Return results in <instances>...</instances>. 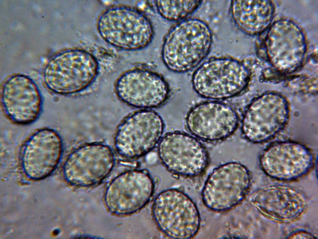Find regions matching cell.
Returning a JSON list of instances; mask_svg holds the SVG:
<instances>
[{
	"mask_svg": "<svg viewBox=\"0 0 318 239\" xmlns=\"http://www.w3.org/2000/svg\"><path fill=\"white\" fill-rule=\"evenodd\" d=\"M289 238L311 239L315 238L312 235L306 232H299L291 236Z\"/></svg>",
	"mask_w": 318,
	"mask_h": 239,
	"instance_id": "obj_20",
	"label": "cell"
},
{
	"mask_svg": "<svg viewBox=\"0 0 318 239\" xmlns=\"http://www.w3.org/2000/svg\"><path fill=\"white\" fill-rule=\"evenodd\" d=\"M249 71L244 64L225 58L210 60L193 73V88L202 97L212 100L226 99L241 94L249 80Z\"/></svg>",
	"mask_w": 318,
	"mask_h": 239,
	"instance_id": "obj_3",
	"label": "cell"
},
{
	"mask_svg": "<svg viewBox=\"0 0 318 239\" xmlns=\"http://www.w3.org/2000/svg\"><path fill=\"white\" fill-rule=\"evenodd\" d=\"M98 65L95 59L85 51H67L49 63L44 73L45 83L51 90L63 94L84 89L93 81Z\"/></svg>",
	"mask_w": 318,
	"mask_h": 239,
	"instance_id": "obj_7",
	"label": "cell"
},
{
	"mask_svg": "<svg viewBox=\"0 0 318 239\" xmlns=\"http://www.w3.org/2000/svg\"><path fill=\"white\" fill-rule=\"evenodd\" d=\"M98 31L106 42L129 50H139L151 42L153 27L149 19L140 10L127 6L111 7L100 16Z\"/></svg>",
	"mask_w": 318,
	"mask_h": 239,
	"instance_id": "obj_2",
	"label": "cell"
},
{
	"mask_svg": "<svg viewBox=\"0 0 318 239\" xmlns=\"http://www.w3.org/2000/svg\"><path fill=\"white\" fill-rule=\"evenodd\" d=\"M157 10L165 19L172 21H182L194 12L202 1L158 0L154 1Z\"/></svg>",
	"mask_w": 318,
	"mask_h": 239,
	"instance_id": "obj_19",
	"label": "cell"
},
{
	"mask_svg": "<svg viewBox=\"0 0 318 239\" xmlns=\"http://www.w3.org/2000/svg\"><path fill=\"white\" fill-rule=\"evenodd\" d=\"M258 1L234 0L230 4V11L237 27L249 34L255 33L259 29L260 8Z\"/></svg>",
	"mask_w": 318,
	"mask_h": 239,
	"instance_id": "obj_18",
	"label": "cell"
},
{
	"mask_svg": "<svg viewBox=\"0 0 318 239\" xmlns=\"http://www.w3.org/2000/svg\"><path fill=\"white\" fill-rule=\"evenodd\" d=\"M275 102L260 107L256 100L248 106L242 119L241 130L244 137L254 143L264 142L271 139L281 131L288 117L285 105L278 107Z\"/></svg>",
	"mask_w": 318,
	"mask_h": 239,
	"instance_id": "obj_16",
	"label": "cell"
},
{
	"mask_svg": "<svg viewBox=\"0 0 318 239\" xmlns=\"http://www.w3.org/2000/svg\"><path fill=\"white\" fill-rule=\"evenodd\" d=\"M154 189V181L147 171H128L116 176L109 184L105 194V204L114 213L132 214L149 202Z\"/></svg>",
	"mask_w": 318,
	"mask_h": 239,
	"instance_id": "obj_10",
	"label": "cell"
},
{
	"mask_svg": "<svg viewBox=\"0 0 318 239\" xmlns=\"http://www.w3.org/2000/svg\"><path fill=\"white\" fill-rule=\"evenodd\" d=\"M152 214L159 230L171 238H193L200 228V217L197 206L187 194L177 189L166 190L157 195Z\"/></svg>",
	"mask_w": 318,
	"mask_h": 239,
	"instance_id": "obj_4",
	"label": "cell"
},
{
	"mask_svg": "<svg viewBox=\"0 0 318 239\" xmlns=\"http://www.w3.org/2000/svg\"><path fill=\"white\" fill-rule=\"evenodd\" d=\"M116 93L123 101L141 108L163 104L170 92L168 84L160 75L144 68H137L123 74L116 85Z\"/></svg>",
	"mask_w": 318,
	"mask_h": 239,
	"instance_id": "obj_11",
	"label": "cell"
},
{
	"mask_svg": "<svg viewBox=\"0 0 318 239\" xmlns=\"http://www.w3.org/2000/svg\"><path fill=\"white\" fill-rule=\"evenodd\" d=\"M63 152L61 139L52 129H45L34 134L25 144L22 156L24 171L33 180L43 179L56 169Z\"/></svg>",
	"mask_w": 318,
	"mask_h": 239,
	"instance_id": "obj_14",
	"label": "cell"
},
{
	"mask_svg": "<svg viewBox=\"0 0 318 239\" xmlns=\"http://www.w3.org/2000/svg\"><path fill=\"white\" fill-rule=\"evenodd\" d=\"M212 42L211 32L205 22L195 18L184 19L166 34L162 47V60L172 71H188L207 56Z\"/></svg>",
	"mask_w": 318,
	"mask_h": 239,
	"instance_id": "obj_1",
	"label": "cell"
},
{
	"mask_svg": "<svg viewBox=\"0 0 318 239\" xmlns=\"http://www.w3.org/2000/svg\"><path fill=\"white\" fill-rule=\"evenodd\" d=\"M115 161L113 151L108 145L99 143L85 144L69 155L64 165V175L74 185L91 186L108 176Z\"/></svg>",
	"mask_w": 318,
	"mask_h": 239,
	"instance_id": "obj_8",
	"label": "cell"
},
{
	"mask_svg": "<svg viewBox=\"0 0 318 239\" xmlns=\"http://www.w3.org/2000/svg\"><path fill=\"white\" fill-rule=\"evenodd\" d=\"M259 191L253 197V203L263 213L273 219L289 222L298 218L306 206L305 200L295 190L275 186Z\"/></svg>",
	"mask_w": 318,
	"mask_h": 239,
	"instance_id": "obj_17",
	"label": "cell"
},
{
	"mask_svg": "<svg viewBox=\"0 0 318 239\" xmlns=\"http://www.w3.org/2000/svg\"><path fill=\"white\" fill-rule=\"evenodd\" d=\"M158 152L168 170L184 176L199 175L209 162L208 155L203 145L195 138L179 131L169 133L162 138Z\"/></svg>",
	"mask_w": 318,
	"mask_h": 239,
	"instance_id": "obj_9",
	"label": "cell"
},
{
	"mask_svg": "<svg viewBox=\"0 0 318 239\" xmlns=\"http://www.w3.org/2000/svg\"><path fill=\"white\" fill-rule=\"evenodd\" d=\"M189 131L205 141H216L232 135L237 128L239 117L230 105L221 102H201L193 107L186 118Z\"/></svg>",
	"mask_w": 318,
	"mask_h": 239,
	"instance_id": "obj_12",
	"label": "cell"
},
{
	"mask_svg": "<svg viewBox=\"0 0 318 239\" xmlns=\"http://www.w3.org/2000/svg\"><path fill=\"white\" fill-rule=\"evenodd\" d=\"M261 168L268 176L278 180L295 179L307 174L313 163V155L306 146L292 141L272 144L260 158Z\"/></svg>",
	"mask_w": 318,
	"mask_h": 239,
	"instance_id": "obj_13",
	"label": "cell"
},
{
	"mask_svg": "<svg viewBox=\"0 0 318 239\" xmlns=\"http://www.w3.org/2000/svg\"><path fill=\"white\" fill-rule=\"evenodd\" d=\"M2 96L5 112L16 122L30 123L39 114L42 104L39 91L26 76L16 75L8 79L3 86Z\"/></svg>",
	"mask_w": 318,
	"mask_h": 239,
	"instance_id": "obj_15",
	"label": "cell"
},
{
	"mask_svg": "<svg viewBox=\"0 0 318 239\" xmlns=\"http://www.w3.org/2000/svg\"><path fill=\"white\" fill-rule=\"evenodd\" d=\"M164 123L160 116L151 110L136 112L119 125L114 138L118 153L127 159H133L152 150L161 139Z\"/></svg>",
	"mask_w": 318,
	"mask_h": 239,
	"instance_id": "obj_6",
	"label": "cell"
},
{
	"mask_svg": "<svg viewBox=\"0 0 318 239\" xmlns=\"http://www.w3.org/2000/svg\"><path fill=\"white\" fill-rule=\"evenodd\" d=\"M251 183L250 173L242 164L231 162L221 165L213 170L205 183L203 202L213 211H228L243 201Z\"/></svg>",
	"mask_w": 318,
	"mask_h": 239,
	"instance_id": "obj_5",
	"label": "cell"
}]
</instances>
